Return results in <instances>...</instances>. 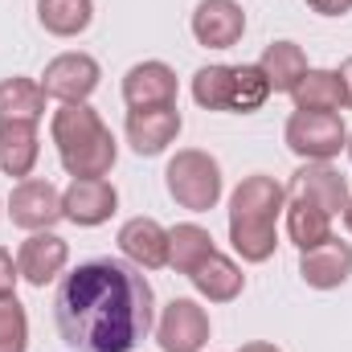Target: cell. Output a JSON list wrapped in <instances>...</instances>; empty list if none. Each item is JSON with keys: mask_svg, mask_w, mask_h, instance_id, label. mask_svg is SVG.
I'll list each match as a JSON object with an SVG mask.
<instances>
[{"mask_svg": "<svg viewBox=\"0 0 352 352\" xmlns=\"http://www.w3.org/2000/svg\"><path fill=\"white\" fill-rule=\"evenodd\" d=\"M54 324L74 352H135L156 328V295L140 266L90 258L62 274Z\"/></svg>", "mask_w": 352, "mask_h": 352, "instance_id": "cell-1", "label": "cell"}, {"mask_svg": "<svg viewBox=\"0 0 352 352\" xmlns=\"http://www.w3.org/2000/svg\"><path fill=\"white\" fill-rule=\"evenodd\" d=\"M287 188L266 173L246 176L230 197V246L242 263H266L278 246V213Z\"/></svg>", "mask_w": 352, "mask_h": 352, "instance_id": "cell-2", "label": "cell"}, {"mask_svg": "<svg viewBox=\"0 0 352 352\" xmlns=\"http://www.w3.org/2000/svg\"><path fill=\"white\" fill-rule=\"evenodd\" d=\"M50 140L70 176H107L119 160V144L90 102H62L50 119Z\"/></svg>", "mask_w": 352, "mask_h": 352, "instance_id": "cell-3", "label": "cell"}, {"mask_svg": "<svg viewBox=\"0 0 352 352\" xmlns=\"http://www.w3.org/2000/svg\"><path fill=\"white\" fill-rule=\"evenodd\" d=\"M164 188L180 209L209 213V209H217L221 188H226L221 184V164L201 148H180L164 168Z\"/></svg>", "mask_w": 352, "mask_h": 352, "instance_id": "cell-4", "label": "cell"}, {"mask_svg": "<svg viewBox=\"0 0 352 352\" xmlns=\"http://www.w3.org/2000/svg\"><path fill=\"white\" fill-rule=\"evenodd\" d=\"M283 140L303 164H316V160H336L344 152L349 127L336 111H295L283 127Z\"/></svg>", "mask_w": 352, "mask_h": 352, "instance_id": "cell-5", "label": "cell"}, {"mask_svg": "<svg viewBox=\"0 0 352 352\" xmlns=\"http://www.w3.org/2000/svg\"><path fill=\"white\" fill-rule=\"evenodd\" d=\"M8 217L16 230L25 234H37V230H54L66 213H62V192L58 184L50 180H37V176H25L12 184L8 192Z\"/></svg>", "mask_w": 352, "mask_h": 352, "instance_id": "cell-6", "label": "cell"}, {"mask_svg": "<svg viewBox=\"0 0 352 352\" xmlns=\"http://www.w3.org/2000/svg\"><path fill=\"white\" fill-rule=\"evenodd\" d=\"M98 78H102V66L90 54L70 50V54H58L37 82H41V90L50 98H58V102H87L90 94L98 90Z\"/></svg>", "mask_w": 352, "mask_h": 352, "instance_id": "cell-7", "label": "cell"}, {"mask_svg": "<svg viewBox=\"0 0 352 352\" xmlns=\"http://www.w3.org/2000/svg\"><path fill=\"white\" fill-rule=\"evenodd\" d=\"M160 352H201L209 344V311L197 299H173L156 320Z\"/></svg>", "mask_w": 352, "mask_h": 352, "instance_id": "cell-8", "label": "cell"}, {"mask_svg": "<svg viewBox=\"0 0 352 352\" xmlns=\"http://www.w3.org/2000/svg\"><path fill=\"white\" fill-rule=\"evenodd\" d=\"M119 209V192L107 176H74L62 192V213L66 221L82 226V230H94L102 221H111V213Z\"/></svg>", "mask_w": 352, "mask_h": 352, "instance_id": "cell-9", "label": "cell"}, {"mask_svg": "<svg viewBox=\"0 0 352 352\" xmlns=\"http://www.w3.org/2000/svg\"><path fill=\"white\" fill-rule=\"evenodd\" d=\"M197 45L205 50H234L246 33V12L238 0H201L188 21Z\"/></svg>", "mask_w": 352, "mask_h": 352, "instance_id": "cell-10", "label": "cell"}, {"mask_svg": "<svg viewBox=\"0 0 352 352\" xmlns=\"http://www.w3.org/2000/svg\"><path fill=\"white\" fill-rule=\"evenodd\" d=\"M287 197H299V201H311L320 205L324 213H344L349 205V180L340 176V168H332V160H316V164H303L299 173L291 176L287 184Z\"/></svg>", "mask_w": 352, "mask_h": 352, "instance_id": "cell-11", "label": "cell"}, {"mask_svg": "<svg viewBox=\"0 0 352 352\" xmlns=\"http://www.w3.org/2000/svg\"><path fill=\"white\" fill-rule=\"evenodd\" d=\"M127 144L135 156H160L180 135V111L176 107H135L127 111Z\"/></svg>", "mask_w": 352, "mask_h": 352, "instance_id": "cell-12", "label": "cell"}, {"mask_svg": "<svg viewBox=\"0 0 352 352\" xmlns=\"http://www.w3.org/2000/svg\"><path fill=\"white\" fill-rule=\"evenodd\" d=\"M66 263H70V242L58 238L54 230L29 234V238L21 242V250H16V270H21V278L33 283V287L54 283V278L66 270Z\"/></svg>", "mask_w": 352, "mask_h": 352, "instance_id": "cell-13", "label": "cell"}, {"mask_svg": "<svg viewBox=\"0 0 352 352\" xmlns=\"http://www.w3.org/2000/svg\"><path fill=\"white\" fill-rule=\"evenodd\" d=\"M299 278L311 291H336L352 278V246L336 234L311 250H299Z\"/></svg>", "mask_w": 352, "mask_h": 352, "instance_id": "cell-14", "label": "cell"}, {"mask_svg": "<svg viewBox=\"0 0 352 352\" xmlns=\"http://www.w3.org/2000/svg\"><path fill=\"white\" fill-rule=\"evenodd\" d=\"M119 250L123 258L140 270H160L168 266V230L156 217H131L119 226Z\"/></svg>", "mask_w": 352, "mask_h": 352, "instance_id": "cell-15", "label": "cell"}, {"mask_svg": "<svg viewBox=\"0 0 352 352\" xmlns=\"http://www.w3.org/2000/svg\"><path fill=\"white\" fill-rule=\"evenodd\" d=\"M123 102L135 107H176V70L168 62H135L123 74Z\"/></svg>", "mask_w": 352, "mask_h": 352, "instance_id": "cell-16", "label": "cell"}, {"mask_svg": "<svg viewBox=\"0 0 352 352\" xmlns=\"http://www.w3.org/2000/svg\"><path fill=\"white\" fill-rule=\"evenodd\" d=\"M188 283L209 303H234L242 295V287H246V274H242V266L234 263V258H226L221 250H213L205 263L188 274Z\"/></svg>", "mask_w": 352, "mask_h": 352, "instance_id": "cell-17", "label": "cell"}, {"mask_svg": "<svg viewBox=\"0 0 352 352\" xmlns=\"http://www.w3.org/2000/svg\"><path fill=\"white\" fill-rule=\"evenodd\" d=\"M41 156V140H37V123H0V173L4 176H33Z\"/></svg>", "mask_w": 352, "mask_h": 352, "instance_id": "cell-18", "label": "cell"}, {"mask_svg": "<svg viewBox=\"0 0 352 352\" xmlns=\"http://www.w3.org/2000/svg\"><path fill=\"white\" fill-rule=\"evenodd\" d=\"M45 90L37 78L12 74L0 82V123H41L45 119Z\"/></svg>", "mask_w": 352, "mask_h": 352, "instance_id": "cell-19", "label": "cell"}, {"mask_svg": "<svg viewBox=\"0 0 352 352\" xmlns=\"http://www.w3.org/2000/svg\"><path fill=\"white\" fill-rule=\"evenodd\" d=\"M258 70L270 82V94H291L311 66H307L303 45H295V41H270L263 50V58H258Z\"/></svg>", "mask_w": 352, "mask_h": 352, "instance_id": "cell-20", "label": "cell"}, {"mask_svg": "<svg viewBox=\"0 0 352 352\" xmlns=\"http://www.w3.org/2000/svg\"><path fill=\"white\" fill-rule=\"evenodd\" d=\"M283 217H287V238H291L299 250H311V246H320V242L332 238V213H324V209L311 205V201L287 197Z\"/></svg>", "mask_w": 352, "mask_h": 352, "instance_id": "cell-21", "label": "cell"}, {"mask_svg": "<svg viewBox=\"0 0 352 352\" xmlns=\"http://www.w3.org/2000/svg\"><path fill=\"white\" fill-rule=\"evenodd\" d=\"M213 250L217 246H213L209 230L197 226V221H184V226L168 230V266H173L176 274H192Z\"/></svg>", "mask_w": 352, "mask_h": 352, "instance_id": "cell-22", "label": "cell"}, {"mask_svg": "<svg viewBox=\"0 0 352 352\" xmlns=\"http://www.w3.org/2000/svg\"><path fill=\"white\" fill-rule=\"evenodd\" d=\"M37 21L54 37H78L94 21V0H37Z\"/></svg>", "mask_w": 352, "mask_h": 352, "instance_id": "cell-23", "label": "cell"}, {"mask_svg": "<svg viewBox=\"0 0 352 352\" xmlns=\"http://www.w3.org/2000/svg\"><path fill=\"white\" fill-rule=\"evenodd\" d=\"M295 111H340L344 107V87L336 70H307L299 87L291 90Z\"/></svg>", "mask_w": 352, "mask_h": 352, "instance_id": "cell-24", "label": "cell"}, {"mask_svg": "<svg viewBox=\"0 0 352 352\" xmlns=\"http://www.w3.org/2000/svg\"><path fill=\"white\" fill-rule=\"evenodd\" d=\"M192 98L201 111H234V66H201L192 74Z\"/></svg>", "mask_w": 352, "mask_h": 352, "instance_id": "cell-25", "label": "cell"}, {"mask_svg": "<svg viewBox=\"0 0 352 352\" xmlns=\"http://www.w3.org/2000/svg\"><path fill=\"white\" fill-rule=\"evenodd\" d=\"M266 98H270V82L266 74L254 66H234V111L238 115H250V111H263Z\"/></svg>", "mask_w": 352, "mask_h": 352, "instance_id": "cell-26", "label": "cell"}, {"mask_svg": "<svg viewBox=\"0 0 352 352\" xmlns=\"http://www.w3.org/2000/svg\"><path fill=\"white\" fill-rule=\"evenodd\" d=\"M29 349V316L12 299H0V352H25Z\"/></svg>", "mask_w": 352, "mask_h": 352, "instance_id": "cell-27", "label": "cell"}, {"mask_svg": "<svg viewBox=\"0 0 352 352\" xmlns=\"http://www.w3.org/2000/svg\"><path fill=\"white\" fill-rule=\"evenodd\" d=\"M16 278H21L16 258L0 246V299H12V295H16Z\"/></svg>", "mask_w": 352, "mask_h": 352, "instance_id": "cell-28", "label": "cell"}, {"mask_svg": "<svg viewBox=\"0 0 352 352\" xmlns=\"http://www.w3.org/2000/svg\"><path fill=\"white\" fill-rule=\"evenodd\" d=\"M307 8L320 16H344V12H352V0H307Z\"/></svg>", "mask_w": 352, "mask_h": 352, "instance_id": "cell-29", "label": "cell"}, {"mask_svg": "<svg viewBox=\"0 0 352 352\" xmlns=\"http://www.w3.org/2000/svg\"><path fill=\"white\" fill-rule=\"evenodd\" d=\"M336 74H340V87H344V107H352V58L340 62V70H336Z\"/></svg>", "mask_w": 352, "mask_h": 352, "instance_id": "cell-30", "label": "cell"}, {"mask_svg": "<svg viewBox=\"0 0 352 352\" xmlns=\"http://www.w3.org/2000/svg\"><path fill=\"white\" fill-rule=\"evenodd\" d=\"M238 352H283V349H274V344H266V340H250V344H242Z\"/></svg>", "mask_w": 352, "mask_h": 352, "instance_id": "cell-31", "label": "cell"}, {"mask_svg": "<svg viewBox=\"0 0 352 352\" xmlns=\"http://www.w3.org/2000/svg\"><path fill=\"white\" fill-rule=\"evenodd\" d=\"M340 217H344V230L352 234V197H349V205H344V213H340Z\"/></svg>", "mask_w": 352, "mask_h": 352, "instance_id": "cell-32", "label": "cell"}, {"mask_svg": "<svg viewBox=\"0 0 352 352\" xmlns=\"http://www.w3.org/2000/svg\"><path fill=\"white\" fill-rule=\"evenodd\" d=\"M344 152H349V160H352V131H349V144H344Z\"/></svg>", "mask_w": 352, "mask_h": 352, "instance_id": "cell-33", "label": "cell"}]
</instances>
